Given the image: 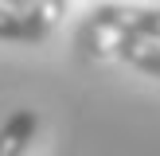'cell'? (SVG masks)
Instances as JSON below:
<instances>
[{"label": "cell", "instance_id": "obj_1", "mask_svg": "<svg viewBox=\"0 0 160 156\" xmlns=\"http://www.w3.org/2000/svg\"><path fill=\"white\" fill-rule=\"evenodd\" d=\"M94 20L109 23V27L125 31V35L148 39V43H160V8H137V4H102L94 8Z\"/></svg>", "mask_w": 160, "mask_h": 156}, {"label": "cell", "instance_id": "obj_2", "mask_svg": "<svg viewBox=\"0 0 160 156\" xmlns=\"http://www.w3.org/2000/svg\"><path fill=\"white\" fill-rule=\"evenodd\" d=\"M39 129V113L35 109H16L4 125H0V156H23Z\"/></svg>", "mask_w": 160, "mask_h": 156}, {"label": "cell", "instance_id": "obj_3", "mask_svg": "<svg viewBox=\"0 0 160 156\" xmlns=\"http://www.w3.org/2000/svg\"><path fill=\"white\" fill-rule=\"evenodd\" d=\"M117 31V27H113ZM113 59L129 62V66L145 70V74L160 78V47L148 43V39H137V35H125V31H117V43H113Z\"/></svg>", "mask_w": 160, "mask_h": 156}, {"label": "cell", "instance_id": "obj_4", "mask_svg": "<svg viewBox=\"0 0 160 156\" xmlns=\"http://www.w3.org/2000/svg\"><path fill=\"white\" fill-rule=\"evenodd\" d=\"M62 12H67V0H39V4L31 8L28 16H23V27H28V43L43 39L47 31H51L55 23L62 20Z\"/></svg>", "mask_w": 160, "mask_h": 156}, {"label": "cell", "instance_id": "obj_5", "mask_svg": "<svg viewBox=\"0 0 160 156\" xmlns=\"http://www.w3.org/2000/svg\"><path fill=\"white\" fill-rule=\"evenodd\" d=\"M0 39H28L23 16H16L12 8H0Z\"/></svg>", "mask_w": 160, "mask_h": 156}, {"label": "cell", "instance_id": "obj_6", "mask_svg": "<svg viewBox=\"0 0 160 156\" xmlns=\"http://www.w3.org/2000/svg\"><path fill=\"white\" fill-rule=\"evenodd\" d=\"M35 4H39V0H8V8H12L16 16H28V12H31Z\"/></svg>", "mask_w": 160, "mask_h": 156}]
</instances>
